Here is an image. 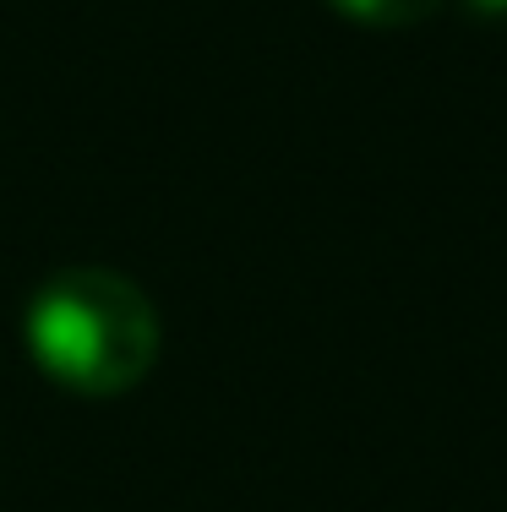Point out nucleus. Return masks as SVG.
I'll list each match as a JSON object with an SVG mask.
<instances>
[{"instance_id":"nucleus-1","label":"nucleus","mask_w":507,"mask_h":512,"mask_svg":"<svg viewBox=\"0 0 507 512\" xmlns=\"http://www.w3.org/2000/svg\"><path fill=\"white\" fill-rule=\"evenodd\" d=\"M22 344L44 382L71 398H120L159 365L164 327L148 289L115 267H60L22 311Z\"/></svg>"},{"instance_id":"nucleus-2","label":"nucleus","mask_w":507,"mask_h":512,"mask_svg":"<svg viewBox=\"0 0 507 512\" xmlns=\"http://www.w3.org/2000/svg\"><path fill=\"white\" fill-rule=\"evenodd\" d=\"M333 17L355 22L371 33H398V28H420L426 17H437L442 0H322Z\"/></svg>"},{"instance_id":"nucleus-3","label":"nucleus","mask_w":507,"mask_h":512,"mask_svg":"<svg viewBox=\"0 0 507 512\" xmlns=\"http://www.w3.org/2000/svg\"><path fill=\"white\" fill-rule=\"evenodd\" d=\"M469 17H507V0H464Z\"/></svg>"}]
</instances>
